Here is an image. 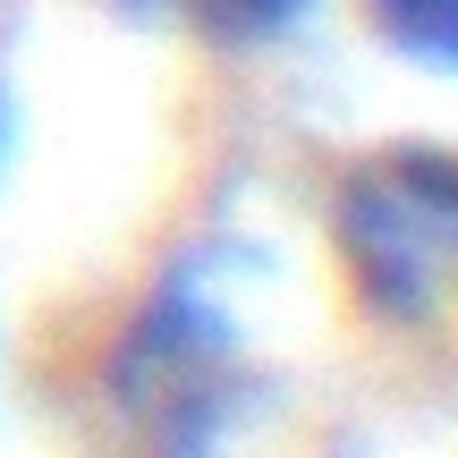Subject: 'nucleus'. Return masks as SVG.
<instances>
[{
    "mask_svg": "<svg viewBox=\"0 0 458 458\" xmlns=\"http://www.w3.org/2000/svg\"><path fill=\"white\" fill-rule=\"evenodd\" d=\"M340 255L382 314L433 306V289L458 272V153L365 162L340 196Z\"/></svg>",
    "mask_w": 458,
    "mask_h": 458,
    "instance_id": "nucleus-1",
    "label": "nucleus"
},
{
    "mask_svg": "<svg viewBox=\"0 0 458 458\" xmlns=\"http://www.w3.org/2000/svg\"><path fill=\"white\" fill-rule=\"evenodd\" d=\"M111 9L145 17V26H179V34H204V43H280L289 26H306L314 0H111Z\"/></svg>",
    "mask_w": 458,
    "mask_h": 458,
    "instance_id": "nucleus-2",
    "label": "nucleus"
},
{
    "mask_svg": "<svg viewBox=\"0 0 458 458\" xmlns=\"http://www.w3.org/2000/svg\"><path fill=\"white\" fill-rule=\"evenodd\" d=\"M382 51H399L408 68L458 77V0H365Z\"/></svg>",
    "mask_w": 458,
    "mask_h": 458,
    "instance_id": "nucleus-3",
    "label": "nucleus"
},
{
    "mask_svg": "<svg viewBox=\"0 0 458 458\" xmlns=\"http://www.w3.org/2000/svg\"><path fill=\"white\" fill-rule=\"evenodd\" d=\"M0 145H9V111H0Z\"/></svg>",
    "mask_w": 458,
    "mask_h": 458,
    "instance_id": "nucleus-4",
    "label": "nucleus"
}]
</instances>
